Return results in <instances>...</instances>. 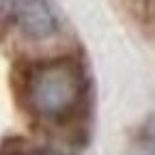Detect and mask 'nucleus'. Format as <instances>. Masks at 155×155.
Masks as SVG:
<instances>
[{"instance_id": "obj_4", "label": "nucleus", "mask_w": 155, "mask_h": 155, "mask_svg": "<svg viewBox=\"0 0 155 155\" xmlns=\"http://www.w3.org/2000/svg\"><path fill=\"white\" fill-rule=\"evenodd\" d=\"M142 155H155V147H153V149H149V151H147V153H142Z\"/></svg>"}, {"instance_id": "obj_1", "label": "nucleus", "mask_w": 155, "mask_h": 155, "mask_svg": "<svg viewBox=\"0 0 155 155\" xmlns=\"http://www.w3.org/2000/svg\"><path fill=\"white\" fill-rule=\"evenodd\" d=\"M84 97V73L73 61L58 58L37 65L26 80L30 110L48 121H61L78 110Z\"/></svg>"}, {"instance_id": "obj_3", "label": "nucleus", "mask_w": 155, "mask_h": 155, "mask_svg": "<svg viewBox=\"0 0 155 155\" xmlns=\"http://www.w3.org/2000/svg\"><path fill=\"white\" fill-rule=\"evenodd\" d=\"M32 155H61V153H54V151H39V153H32Z\"/></svg>"}, {"instance_id": "obj_2", "label": "nucleus", "mask_w": 155, "mask_h": 155, "mask_svg": "<svg viewBox=\"0 0 155 155\" xmlns=\"http://www.w3.org/2000/svg\"><path fill=\"white\" fill-rule=\"evenodd\" d=\"M0 22L41 39L56 30V19L45 0H0Z\"/></svg>"}]
</instances>
